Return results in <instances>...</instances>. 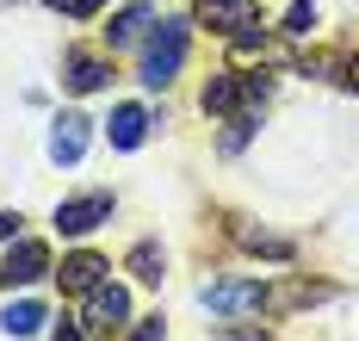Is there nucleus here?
Masks as SVG:
<instances>
[{"instance_id": "obj_3", "label": "nucleus", "mask_w": 359, "mask_h": 341, "mask_svg": "<svg viewBox=\"0 0 359 341\" xmlns=\"http://www.w3.org/2000/svg\"><path fill=\"white\" fill-rule=\"evenodd\" d=\"M273 93V81L266 75H211L205 81V93H198V106L217 118H236L242 106H254V100H266Z\"/></svg>"}, {"instance_id": "obj_15", "label": "nucleus", "mask_w": 359, "mask_h": 341, "mask_svg": "<svg viewBox=\"0 0 359 341\" xmlns=\"http://www.w3.org/2000/svg\"><path fill=\"white\" fill-rule=\"evenodd\" d=\"M124 267H130V273H137V286H161V248H155V242H137V248H130V255H124Z\"/></svg>"}, {"instance_id": "obj_23", "label": "nucleus", "mask_w": 359, "mask_h": 341, "mask_svg": "<svg viewBox=\"0 0 359 341\" xmlns=\"http://www.w3.org/2000/svg\"><path fill=\"white\" fill-rule=\"evenodd\" d=\"M50 341H87V335H81L74 323H62V329H56V335H50Z\"/></svg>"}, {"instance_id": "obj_8", "label": "nucleus", "mask_w": 359, "mask_h": 341, "mask_svg": "<svg viewBox=\"0 0 359 341\" xmlns=\"http://www.w3.org/2000/svg\"><path fill=\"white\" fill-rule=\"evenodd\" d=\"M87 137H93V118H81V112H62V118H56V131H50V161L74 168V161L87 155Z\"/></svg>"}, {"instance_id": "obj_12", "label": "nucleus", "mask_w": 359, "mask_h": 341, "mask_svg": "<svg viewBox=\"0 0 359 341\" xmlns=\"http://www.w3.org/2000/svg\"><path fill=\"white\" fill-rule=\"evenodd\" d=\"M236 242L248 248V255H266V261H291V242L285 236H273V229H254V224H236Z\"/></svg>"}, {"instance_id": "obj_7", "label": "nucleus", "mask_w": 359, "mask_h": 341, "mask_svg": "<svg viewBox=\"0 0 359 341\" xmlns=\"http://www.w3.org/2000/svg\"><path fill=\"white\" fill-rule=\"evenodd\" d=\"M106 218H111V192H81V199H62L56 205V229L62 236H93Z\"/></svg>"}, {"instance_id": "obj_2", "label": "nucleus", "mask_w": 359, "mask_h": 341, "mask_svg": "<svg viewBox=\"0 0 359 341\" xmlns=\"http://www.w3.org/2000/svg\"><path fill=\"white\" fill-rule=\"evenodd\" d=\"M180 62H186V19H161L143 38V69H137V81L143 87H168L180 75Z\"/></svg>"}, {"instance_id": "obj_24", "label": "nucleus", "mask_w": 359, "mask_h": 341, "mask_svg": "<svg viewBox=\"0 0 359 341\" xmlns=\"http://www.w3.org/2000/svg\"><path fill=\"white\" fill-rule=\"evenodd\" d=\"M347 87H353V93H359V56H353V62H347Z\"/></svg>"}, {"instance_id": "obj_18", "label": "nucleus", "mask_w": 359, "mask_h": 341, "mask_svg": "<svg viewBox=\"0 0 359 341\" xmlns=\"http://www.w3.org/2000/svg\"><path fill=\"white\" fill-rule=\"evenodd\" d=\"M310 25H316V0H291V13H285V32H291V38H304Z\"/></svg>"}, {"instance_id": "obj_4", "label": "nucleus", "mask_w": 359, "mask_h": 341, "mask_svg": "<svg viewBox=\"0 0 359 341\" xmlns=\"http://www.w3.org/2000/svg\"><path fill=\"white\" fill-rule=\"evenodd\" d=\"M81 323H87L93 335H118V329L130 323V292L111 286V279H100L93 292H81Z\"/></svg>"}, {"instance_id": "obj_9", "label": "nucleus", "mask_w": 359, "mask_h": 341, "mask_svg": "<svg viewBox=\"0 0 359 341\" xmlns=\"http://www.w3.org/2000/svg\"><path fill=\"white\" fill-rule=\"evenodd\" d=\"M106 273H111V267H106V255H93V248H81V255H69V261L56 267L62 292H74V298H81V292H93V286H100Z\"/></svg>"}, {"instance_id": "obj_13", "label": "nucleus", "mask_w": 359, "mask_h": 341, "mask_svg": "<svg viewBox=\"0 0 359 341\" xmlns=\"http://www.w3.org/2000/svg\"><path fill=\"white\" fill-rule=\"evenodd\" d=\"M0 329H6V335H37V329H43V304L37 298L6 304V310H0Z\"/></svg>"}, {"instance_id": "obj_6", "label": "nucleus", "mask_w": 359, "mask_h": 341, "mask_svg": "<svg viewBox=\"0 0 359 341\" xmlns=\"http://www.w3.org/2000/svg\"><path fill=\"white\" fill-rule=\"evenodd\" d=\"M50 273V248L37 242V236H13L6 242V261H0V286L13 292V286H37Z\"/></svg>"}, {"instance_id": "obj_22", "label": "nucleus", "mask_w": 359, "mask_h": 341, "mask_svg": "<svg viewBox=\"0 0 359 341\" xmlns=\"http://www.w3.org/2000/svg\"><path fill=\"white\" fill-rule=\"evenodd\" d=\"M13 236H19V218H13V211H0V242H13Z\"/></svg>"}, {"instance_id": "obj_1", "label": "nucleus", "mask_w": 359, "mask_h": 341, "mask_svg": "<svg viewBox=\"0 0 359 341\" xmlns=\"http://www.w3.org/2000/svg\"><path fill=\"white\" fill-rule=\"evenodd\" d=\"M192 19L205 32H217V38H229V44H260L266 38V19H260L254 0H198Z\"/></svg>"}, {"instance_id": "obj_17", "label": "nucleus", "mask_w": 359, "mask_h": 341, "mask_svg": "<svg viewBox=\"0 0 359 341\" xmlns=\"http://www.w3.org/2000/svg\"><path fill=\"white\" fill-rule=\"evenodd\" d=\"M248 137H254V112H236V118H229V131H223V155H236Z\"/></svg>"}, {"instance_id": "obj_10", "label": "nucleus", "mask_w": 359, "mask_h": 341, "mask_svg": "<svg viewBox=\"0 0 359 341\" xmlns=\"http://www.w3.org/2000/svg\"><path fill=\"white\" fill-rule=\"evenodd\" d=\"M149 32H155V6H149V0H137V6H124V13H111L106 44H111V50H124V44H143Z\"/></svg>"}, {"instance_id": "obj_20", "label": "nucleus", "mask_w": 359, "mask_h": 341, "mask_svg": "<svg viewBox=\"0 0 359 341\" xmlns=\"http://www.w3.org/2000/svg\"><path fill=\"white\" fill-rule=\"evenodd\" d=\"M130 341H161V316H143V323L130 329Z\"/></svg>"}, {"instance_id": "obj_16", "label": "nucleus", "mask_w": 359, "mask_h": 341, "mask_svg": "<svg viewBox=\"0 0 359 341\" xmlns=\"http://www.w3.org/2000/svg\"><path fill=\"white\" fill-rule=\"evenodd\" d=\"M316 298H328V286H310V279H297V286H285L279 298H266L273 310H297V304H316Z\"/></svg>"}, {"instance_id": "obj_5", "label": "nucleus", "mask_w": 359, "mask_h": 341, "mask_svg": "<svg viewBox=\"0 0 359 341\" xmlns=\"http://www.w3.org/2000/svg\"><path fill=\"white\" fill-rule=\"evenodd\" d=\"M266 286L260 279H223V286H205L198 292V304L211 310V316H248V310H266Z\"/></svg>"}, {"instance_id": "obj_14", "label": "nucleus", "mask_w": 359, "mask_h": 341, "mask_svg": "<svg viewBox=\"0 0 359 341\" xmlns=\"http://www.w3.org/2000/svg\"><path fill=\"white\" fill-rule=\"evenodd\" d=\"M106 81H111V62H100V56H74L69 62V87L74 93H100Z\"/></svg>"}, {"instance_id": "obj_11", "label": "nucleus", "mask_w": 359, "mask_h": 341, "mask_svg": "<svg viewBox=\"0 0 359 341\" xmlns=\"http://www.w3.org/2000/svg\"><path fill=\"white\" fill-rule=\"evenodd\" d=\"M106 137H111V149H137V143L149 137V112H143V106H111Z\"/></svg>"}, {"instance_id": "obj_21", "label": "nucleus", "mask_w": 359, "mask_h": 341, "mask_svg": "<svg viewBox=\"0 0 359 341\" xmlns=\"http://www.w3.org/2000/svg\"><path fill=\"white\" fill-rule=\"evenodd\" d=\"M217 341H273V335H260V329H217Z\"/></svg>"}, {"instance_id": "obj_19", "label": "nucleus", "mask_w": 359, "mask_h": 341, "mask_svg": "<svg viewBox=\"0 0 359 341\" xmlns=\"http://www.w3.org/2000/svg\"><path fill=\"white\" fill-rule=\"evenodd\" d=\"M43 6H56V13H69V19H93L106 0H43Z\"/></svg>"}]
</instances>
